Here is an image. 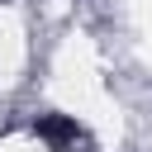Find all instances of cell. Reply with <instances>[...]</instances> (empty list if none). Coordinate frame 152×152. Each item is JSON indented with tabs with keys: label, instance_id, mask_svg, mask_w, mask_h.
Returning a JSON list of instances; mask_svg holds the SVG:
<instances>
[{
	"label": "cell",
	"instance_id": "6da1fadb",
	"mask_svg": "<svg viewBox=\"0 0 152 152\" xmlns=\"http://www.w3.org/2000/svg\"><path fill=\"white\" fill-rule=\"evenodd\" d=\"M33 128H38V138H48L52 147H66V142H76V138H81V128H76L71 119H62V114H43Z\"/></svg>",
	"mask_w": 152,
	"mask_h": 152
}]
</instances>
